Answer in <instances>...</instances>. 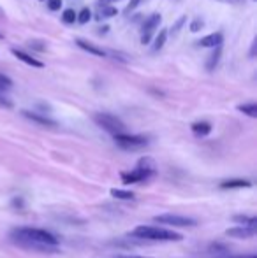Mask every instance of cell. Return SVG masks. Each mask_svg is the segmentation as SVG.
I'll use <instances>...</instances> for the list:
<instances>
[{"mask_svg":"<svg viewBox=\"0 0 257 258\" xmlns=\"http://www.w3.org/2000/svg\"><path fill=\"white\" fill-rule=\"evenodd\" d=\"M130 237L139 239V241H182L183 235L176 234L168 228L150 227V225H139L130 232Z\"/></svg>","mask_w":257,"mask_h":258,"instance_id":"cell-2","label":"cell"},{"mask_svg":"<svg viewBox=\"0 0 257 258\" xmlns=\"http://www.w3.org/2000/svg\"><path fill=\"white\" fill-rule=\"evenodd\" d=\"M93 121L102 130L110 132L111 136L125 132V123L122 121L120 118H117V116H113V114H108V112H97V114H93Z\"/></svg>","mask_w":257,"mask_h":258,"instance_id":"cell-4","label":"cell"},{"mask_svg":"<svg viewBox=\"0 0 257 258\" xmlns=\"http://www.w3.org/2000/svg\"><path fill=\"white\" fill-rule=\"evenodd\" d=\"M46 6H48L49 11H60V7H62V0H48Z\"/></svg>","mask_w":257,"mask_h":258,"instance_id":"cell-24","label":"cell"},{"mask_svg":"<svg viewBox=\"0 0 257 258\" xmlns=\"http://www.w3.org/2000/svg\"><path fill=\"white\" fill-rule=\"evenodd\" d=\"M252 183L247 179H227L220 183L222 190H236V188H250Z\"/></svg>","mask_w":257,"mask_h":258,"instance_id":"cell-13","label":"cell"},{"mask_svg":"<svg viewBox=\"0 0 257 258\" xmlns=\"http://www.w3.org/2000/svg\"><path fill=\"white\" fill-rule=\"evenodd\" d=\"M41 44H42V42H39V41H32L30 42L32 48H35L37 51H44V46H41Z\"/></svg>","mask_w":257,"mask_h":258,"instance_id":"cell-30","label":"cell"},{"mask_svg":"<svg viewBox=\"0 0 257 258\" xmlns=\"http://www.w3.org/2000/svg\"><path fill=\"white\" fill-rule=\"evenodd\" d=\"M190 128H192L194 136H197V137H206L212 132V125H210L208 121H195Z\"/></svg>","mask_w":257,"mask_h":258,"instance_id":"cell-14","label":"cell"},{"mask_svg":"<svg viewBox=\"0 0 257 258\" xmlns=\"http://www.w3.org/2000/svg\"><path fill=\"white\" fill-rule=\"evenodd\" d=\"M162 21V16L161 14H151L146 21L143 23V35H141V42L143 44H148L150 42V37H151V32L159 27V23Z\"/></svg>","mask_w":257,"mask_h":258,"instance_id":"cell-7","label":"cell"},{"mask_svg":"<svg viewBox=\"0 0 257 258\" xmlns=\"http://www.w3.org/2000/svg\"><path fill=\"white\" fill-rule=\"evenodd\" d=\"M229 237H234V239H250L255 235V227H236V228H229L226 232Z\"/></svg>","mask_w":257,"mask_h":258,"instance_id":"cell-10","label":"cell"},{"mask_svg":"<svg viewBox=\"0 0 257 258\" xmlns=\"http://www.w3.org/2000/svg\"><path fill=\"white\" fill-rule=\"evenodd\" d=\"M238 111H241L243 114L250 116V118H257V104H254V102L238 105Z\"/></svg>","mask_w":257,"mask_h":258,"instance_id":"cell-17","label":"cell"},{"mask_svg":"<svg viewBox=\"0 0 257 258\" xmlns=\"http://www.w3.org/2000/svg\"><path fill=\"white\" fill-rule=\"evenodd\" d=\"M76 16H78V13H76L74 9H65L62 14V20H64V23H74Z\"/></svg>","mask_w":257,"mask_h":258,"instance_id":"cell-22","label":"cell"},{"mask_svg":"<svg viewBox=\"0 0 257 258\" xmlns=\"http://www.w3.org/2000/svg\"><path fill=\"white\" fill-rule=\"evenodd\" d=\"M90 18H92V13H90V9H83L81 13L78 14V16H76V21H79V23L81 25H85V23H88L90 21Z\"/></svg>","mask_w":257,"mask_h":258,"instance_id":"cell-23","label":"cell"},{"mask_svg":"<svg viewBox=\"0 0 257 258\" xmlns=\"http://www.w3.org/2000/svg\"><path fill=\"white\" fill-rule=\"evenodd\" d=\"M111 195H113L115 199H120V201H134V199H136V195H134L132 191L117 190V188H113V190H111Z\"/></svg>","mask_w":257,"mask_h":258,"instance_id":"cell-19","label":"cell"},{"mask_svg":"<svg viewBox=\"0 0 257 258\" xmlns=\"http://www.w3.org/2000/svg\"><path fill=\"white\" fill-rule=\"evenodd\" d=\"M185 20H187V18H185V16H182V18H180V20H178V21H176V25H175V27H173V28H171L173 35H175V34H178V30H180V28H182V27H183V23H185Z\"/></svg>","mask_w":257,"mask_h":258,"instance_id":"cell-27","label":"cell"},{"mask_svg":"<svg viewBox=\"0 0 257 258\" xmlns=\"http://www.w3.org/2000/svg\"><path fill=\"white\" fill-rule=\"evenodd\" d=\"M233 221L245 225V227H255V225H257V218L255 216H240V214H236V216L233 218Z\"/></svg>","mask_w":257,"mask_h":258,"instance_id":"cell-18","label":"cell"},{"mask_svg":"<svg viewBox=\"0 0 257 258\" xmlns=\"http://www.w3.org/2000/svg\"><path fill=\"white\" fill-rule=\"evenodd\" d=\"M220 53H222V46H217L215 53L210 56V61H208V65H206V69H208V71H213V69L217 67V63H219V60H220Z\"/></svg>","mask_w":257,"mask_h":258,"instance_id":"cell-20","label":"cell"},{"mask_svg":"<svg viewBox=\"0 0 257 258\" xmlns=\"http://www.w3.org/2000/svg\"><path fill=\"white\" fill-rule=\"evenodd\" d=\"M231 258H257L255 255H248V256H231Z\"/></svg>","mask_w":257,"mask_h":258,"instance_id":"cell-33","label":"cell"},{"mask_svg":"<svg viewBox=\"0 0 257 258\" xmlns=\"http://www.w3.org/2000/svg\"><path fill=\"white\" fill-rule=\"evenodd\" d=\"M155 221L161 225H171V227H195L197 221L192 218L180 216V214H161L155 218Z\"/></svg>","mask_w":257,"mask_h":258,"instance_id":"cell-6","label":"cell"},{"mask_svg":"<svg viewBox=\"0 0 257 258\" xmlns=\"http://www.w3.org/2000/svg\"><path fill=\"white\" fill-rule=\"evenodd\" d=\"M141 2H143V0H130V2L127 4V7H125V14H129L130 11H134V9H136V7L139 6Z\"/></svg>","mask_w":257,"mask_h":258,"instance_id":"cell-26","label":"cell"},{"mask_svg":"<svg viewBox=\"0 0 257 258\" xmlns=\"http://www.w3.org/2000/svg\"><path fill=\"white\" fill-rule=\"evenodd\" d=\"M115 137V143L122 148V150H127V151H137L141 148L148 146V137L144 136H134V134H117Z\"/></svg>","mask_w":257,"mask_h":258,"instance_id":"cell-5","label":"cell"},{"mask_svg":"<svg viewBox=\"0 0 257 258\" xmlns=\"http://www.w3.org/2000/svg\"><path fill=\"white\" fill-rule=\"evenodd\" d=\"M113 2H118V0H97V7H99V6H111V4H113Z\"/></svg>","mask_w":257,"mask_h":258,"instance_id":"cell-31","label":"cell"},{"mask_svg":"<svg viewBox=\"0 0 257 258\" xmlns=\"http://www.w3.org/2000/svg\"><path fill=\"white\" fill-rule=\"evenodd\" d=\"M76 44L79 46V48L83 49V51H86V53H90V54H93V56H106V51L104 49H100V48H97V46H93L92 42H88V41H83V39H76Z\"/></svg>","mask_w":257,"mask_h":258,"instance_id":"cell-11","label":"cell"},{"mask_svg":"<svg viewBox=\"0 0 257 258\" xmlns=\"http://www.w3.org/2000/svg\"><path fill=\"white\" fill-rule=\"evenodd\" d=\"M202 27H204V21H202L201 18H197V20H194L192 23H190V32H199Z\"/></svg>","mask_w":257,"mask_h":258,"instance_id":"cell-25","label":"cell"},{"mask_svg":"<svg viewBox=\"0 0 257 258\" xmlns=\"http://www.w3.org/2000/svg\"><path fill=\"white\" fill-rule=\"evenodd\" d=\"M13 54L18 58V60L23 61V63L30 65V67H35V69H42V67H44V63H42V61L35 60V58H32V56H30V54H27V53L20 51V49H13Z\"/></svg>","mask_w":257,"mask_h":258,"instance_id":"cell-12","label":"cell"},{"mask_svg":"<svg viewBox=\"0 0 257 258\" xmlns=\"http://www.w3.org/2000/svg\"><path fill=\"white\" fill-rule=\"evenodd\" d=\"M11 239L16 246L23 249H32L39 253H57L59 251V237L48 230L37 227H18L11 232Z\"/></svg>","mask_w":257,"mask_h":258,"instance_id":"cell-1","label":"cell"},{"mask_svg":"<svg viewBox=\"0 0 257 258\" xmlns=\"http://www.w3.org/2000/svg\"><path fill=\"white\" fill-rule=\"evenodd\" d=\"M118 258H150V256H118Z\"/></svg>","mask_w":257,"mask_h":258,"instance_id":"cell-34","label":"cell"},{"mask_svg":"<svg viewBox=\"0 0 257 258\" xmlns=\"http://www.w3.org/2000/svg\"><path fill=\"white\" fill-rule=\"evenodd\" d=\"M11 88H13V81H11V78H7L6 74L0 72V92H9Z\"/></svg>","mask_w":257,"mask_h":258,"instance_id":"cell-21","label":"cell"},{"mask_svg":"<svg viewBox=\"0 0 257 258\" xmlns=\"http://www.w3.org/2000/svg\"><path fill=\"white\" fill-rule=\"evenodd\" d=\"M21 114H23L27 119H30L32 123H37V125H41V126H49V128H55V126H57V121H53L52 118H48L46 114H41V112L21 111Z\"/></svg>","mask_w":257,"mask_h":258,"instance_id":"cell-8","label":"cell"},{"mask_svg":"<svg viewBox=\"0 0 257 258\" xmlns=\"http://www.w3.org/2000/svg\"><path fill=\"white\" fill-rule=\"evenodd\" d=\"M222 34L220 32H215V34L204 35V37L199 39L195 44L201 46V48H217V46H222Z\"/></svg>","mask_w":257,"mask_h":258,"instance_id":"cell-9","label":"cell"},{"mask_svg":"<svg viewBox=\"0 0 257 258\" xmlns=\"http://www.w3.org/2000/svg\"><path fill=\"white\" fill-rule=\"evenodd\" d=\"M0 105H4V107H13V102H11L7 97H4V92H0Z\"/></svg>","mask_w":257,"mask_h":258,"instance_id":"cell-29","label":"cell"},{"mask_svg":"<svg viewBox=\"0 0 257 258\" xmlns=\"http://www.w3.org/2000/svg\"><path fill=\"white\" fill-rule=\"evenodd\" d=\"M118 14V9L113 6H99V11H97V20H108V18H113Z\"/></svg>","mask_w":257,"mask_h":258,"instance_id":"cell-15","label":"cell"},{"mask_svg":"<svg viewBox=\"0 0 257 258\" xmlns=\"http://www.w3.org/2000/svg\"><path fill=\"white\" fill-rule=\"evenodd\" d=\"M157 174V169H155V163L151 158H141L137 162V167L130 172H122V183L124 184H134V183H141V181L148 179V177L155 176Z\"/></svg>","mask_w":257,"mask_h":258,"instance_id":"cell-3","label":"cell"},{"mask_svg":"<svg viewBox=\"0 0 257 258\" xmlns=\"http://www.w3.org/2000/svg\"><path fill=\"white\" fill-rule=\"evenodd\" d=\"M219 2H224V4H241L243 0H219Z\"/></svg>","mask_w":257,"mask_h":258,"instance_id":"cell-32","label":"cell"},{"mask_svg":"<svg viewBox=\"0 0 257 258\" xmlns=\"http://www.w3.org/2000/svg\"><path fill=\"white\" fill-rule=\"evenodd\" d=\"M166 41H168V30H166V28H162V30L157 34V37H155V41H153V49H155V51H159V49L164 48Z\"/></svg>","mask_w":257,"mask_h":258,"instance_id":"cell-16","label":"cell"},{"mask_svg":"<svg viewBox=\"0 0 257 258\" xmlns=\"http://www.w3.org/2000/svg\"><path fill=\"white\" fill-rule=\"evenodd\" d=\"M11 204H13L14 209H23V204H25V202H23V199H21V197H14Z\"/></svg>","mask_w":257,"mask_h":258,"instance_id":"cell-28","label":"cell"}]
</instances>
